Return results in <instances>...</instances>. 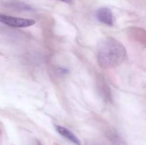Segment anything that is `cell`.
<instances>
[{"instance_id":"2","label":"cell","mask_w":146,"mask_h":145,"mask_svg":"<svg viewBox=\"0 0 146 145\" xmlns=\"http://www.w3.org/2000/svg\"><path fill=\"white\" fill-rule=\"evenodd\" d=\"M0 22L4 24V25L14 27V28H25L34 25L36 21L30 18H19V17L0 14Z\"/></svg>"},{"instance_id":"11","label":"cell","mask_w":146,"mask_h":145,"mask_svg":"<svg viewBox=\"0 0 146 145\" xmlns=\"http://www.w3.org/2000/svg\"><path fill=\"white\" fill-rule=\"evenodd\" d=\"M36 145H42V144H41V143L39 142V141L36 140Z\"/></svg>"},{"instance_id":"10","label":"cell","mask_w":146,"mask_h":145,"mask_svg":"<svg viewBox=\"0 0 146 145\" xmlns=\"http://www.w3.org/2000/svg\"><path fill=\"white\" fill-rule=\"evenodd\" d=\"M86 145H100L98 144H96V143H91V142H88V143L86 144Z\"/></svg>"},{"instance_id":"1","label":"cell","mask_w":146,"mask_h":145,"mask_svg":"<svg viewBox=\"0 0 146 145\" xmlns=\"http://www.w3.org/2000/svg\"><path fill=\"white\" fill-rule=\"evenodd\" d=\"M126 58V50L121 43L113 37H107L98 44L96 48L98 63L103 68L119 66Z\"/></svg>"},{"instance_id":"3","label":"cell","mask_w":146,"mask_h":145,"mask_svg":"<svg viewBox=\"0 0 146 145\" xmlns=\"http://www.w3.org/2000/svg\"><path fill=\"white\" fill-rule=\"evenodd\" d=\"M96 88L98 95L101 96L104 102L106 103L112 102L113 99L111 88H109L108 83L106 82V80L102 77L97 78Z\"/></svg>"},{"instance_id":"7","label":"cell","mask_w":146,"mask_h":145,"mask_svg":"<svg viewBox=\"0 0 146 145\" xmlns=\"http://www.w3.org/2000/svg\"><path fill=\"white\" fill-rule=\"evenodd\" d=\"M106 136L114 145H125L124 141L116 132L112 130L108 131Z\"/></svg>"},{"instance_id":"9","label":"cell","mask_w":146,"mask_h":145,"mask_svg":"<svg viewBox=\"0 0 146 145\" xmlns=\"http://www.w3.org/2000/svg\"><path fill=\"white\" fill-rule=\"evenodd\" d=\"M60 1H63V2L67 3V4H71L73 2V0H58Z\"/></svg>"},{"instance_id":"5","label":"cell","mask_w":146,"mask_h":145,"mask_svg":"<svg viewBox=\"0 0 146 145\" xmlns=\"http://www.w3.org/2000/svg\"><path fill=\"white\" fill-rule=\"evenodd\" d=\"M57 132L60 134L62 136H64L65 139H68L73 144L75 145H81V141L79 140L78 137L73 133L72 132L69 130L67 128L64 127L63 126H60V125H56L55 126Z\"/></svg>"},{"instance_id":"6","label":"cell","mask_w":146,"mask_h":145,"mask_svg":"<svg viewBox=\"0 0 146 145\" xmlns=\"http://www.w3.org/2000/svg\"><path fill=\"white\" fill-rule=\"evenodd\" d=\"M5 6H7L9 8H12L14 9L21 10V11H32L34 10V9L29 4L18 1L7 2L5 4Z\"/></svg>"},{"instance_id":"8","label":"cell","mask_w":146,"mask_h":145,"mask_svg":"<svg viewBox=\"0 0 146 145\" xmlns=\"http://www.w3.org/2000/svg\"><path fill=\"white\" fill-rule=\"evenodd\" d=\"M69 72V70L68 68H65V67H63V66H59V67H57L56 68V72L59 75H66L67 74L68 72Z\"/></svg>"},{"instance_id":"4","label":"cell","mask_w":146,"mask_h":145,"mask_svg":"<svg viewBox=\"0 0 146 145\" xmlns=\"http://www.w3.org/2000/svg\"><path fill=\"white\" fill-rule=\"evenodd\" d=\"M96 16L100 22L109 26L113 25V16L110 9L107 7H102L98 9L96 12Z\"/></svg>"}]
</instances>
